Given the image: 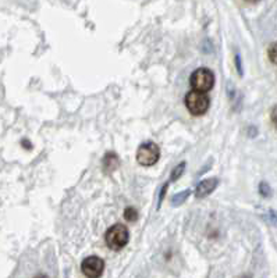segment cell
Here are the masks:
<instances>
[{
  "mask_svg": "<svg viewBox=\"0 0 277 278\" xmlns=\"http://www.w3.org/2000/svg\"><path fill=\"white\" fill-rule=\"evenodd\" d=\"M185 106L192 116H203L211 106V100L208 98L206 92L191 90L185 96Z\"/></svg>",
  "mask_w": 277,
  "mask_h": 278,
  "instance_id": "obj_1",
  "label": "cell"
},
{
  "mask_svg": "<svg viewBox=\"0 0 277 278\" xmlns=\"http://www.w3.org/2000/svg\"><path fill=\"white\" fill-rule=\"evenodd\" d=\"M81 270H83L84 276H86V277H101L103 274V270H105V261L98 256H88L81 263Z\"/></svg>",
  "mask_w": 277,
  "mask_h": 278,
  "instance_id": "obj_5",
  "label": "cell"
},
{
  "mask_svg": "<svg viewBox=\"0 0 277 278\" xmlns=\"http://www.w3.org/2000/svg\"><path fill=\"white\" fill-rule=\"evenodd\" d=\"M159 157H160V149L156 144L145 142V144L139 145L138 150H137L138 164L144 166V167H150V166L156 164Z\"/></svg>",
  "mask_w": 277,
  "mask_h": 278,
  "instance_id": "obj_4",
  "label": "cell"
},
{
  "mask_svg": "<svg viewBox=\"0 0 277 278\" xmlns=\"http://www.w3.org/2000/svg\"><path fill=\"white\" fill-rule=\"evenodd\" d=\"M138 217V212H137V209H134V207H127V209L124 210V218H126L127 221H129V223L137 221Z\"/></svg>",
  "mask_w": 277,
  "mask_h": 278,
  "instance_id": "obj_10",
  "label": "cell"
},
{
  "mask_svg": "<svg viewBox=\"0 0 277 278\" xmlns=\"http://www.w3.org/2000/svg\"><path fill=\"white\" fill-rule=\"evenodd\" d=\"M235 64H237V70H238V74H240V75H242V65H241L240 56H238V54L235 56Z\"/></svg>",
  "mask_w": 277,
  "mask_h": 278,
  "instance_id": "obj_14",
  "label": "cell"
},
{
  "mask_svg": "<svg viewBox=\"0 0 277 278\" xmlns=\"http://www.w3.org/2000/svg\"><path fill=\"white\" fill-rule=\"evenodd\" d=\"M106 245L111 251H120L129 241V233L127 227L123 224H114L106 231L105 235Z\"/></svg>",
  "mask_w": 277,
  "mask_h": 278,
  "instance_id": "obj_2",
  "label": "cell"
},
{
  "mask_svg": "<svg viewBox=\"0 0 277 278\" xmlns=\"http://www.w3.org/2000/svg\"><path fill=\"white\" fill-rule=\"evenodd\" d=\"M247 1H251V3H255V1H258V0H247Z\"/></svg>",
  "mask_w": 277,
  "mask_h": 278,
  "instance_id": "obj_16",
  "label": "cell"
},
{
  "mask_svg": "<svg viewBox=\"0 0 277 278\" xmlns=\"http://www.w3.org/2000/svg\"><path fill=\"white\" fill-rule=\"evenodd\" d=\"M119 164H120V160H119V157H117L116 153H107L105 156V159H103V169L106 171H109V172L116 170L119 167Z\"/></svg>",
  "mask_w": 277,
  "mask_h": 278,
  "instance_id": "obj_7",
  "label": "cell"
},
{
  "mask_svg": "<svg viewBox=\"0 0 277 278\" xmlns=\"http://www.w3.org/2000/svg\"><path fill=\"white\" fill-rule=\"evenodd\" d=\"M191 195V189H185L183 192H180V193H176L173 199H171V206L173 207H178L181 206L184 202L188 200V197Z\"/></svg>",
  "mask_w": 277,
  "mask_h": 278,
  "instance_id": "obj_8",
  "label": "cell"
},
{
  "mask_svg": "<svg viewBox=\"0 0 277 278\" xmlns=\"http://www.w3.org/2000/svg\"><path fill=\"white\" fill-rule=\"evenodd\" d=\"M259 189H260V195L262 196H270L272 195V192H270V187H269L266 182H260V185H259Z\"/></svg>",
  "mask_w": 277,
  "mask_h": 278,
  "instance_id": "obj_13",
  "label": "cell"
},
{
  "mask_svg": "<svg viewBox=\"0 0 277 278\" xmlns=\"http://www.w3.org/2000/svg\"><path fill=\"white\" fill-rule=\"evenodd\" d=\"M268 56L270 59V62L277 65V42H273L272 45L269 46Z\"/></svg>",
  "mask_w": 277,
  "mask_h": 278,
  "instance_id": "obj_11",
  "label": "cell"
},
{
  "mask_svg": "<svg viewBox=\"0 0 277 278\" xmlns=\"http://www.w3.org/2000/svg\"><path fill=\"white\" fill-rule=\"evenodd\" d=\"M217 185H219V178L217 177H211V178L202 180L195 188V197L202 199V197L211 195L213 191L217 188Z\"/></svg>",
  "mask_w": 277,
  "mask_h": 278,
  "instance_id": "obj_6",
  "label": "cell"
},
{
  "mask_svg": "<svg viewBox=\"0 0 277 278\" xmlns=\"http://www.w3.org/2000/svg\"><path fill=\"white\" fill-rule=\"evenodd\" d=\"M185 167H187V164L185 162H181L180 164H177L176 167H174V170L171 171V175H170V181L171 182H176L177 180H180V177L184 174L185 171Z\"/></svg>",
  "mask_w": 277,
  "mask_h": 278,
  "instance_id": "obj_9",
  "label": "cell"
},
{
  "mask_svg": "<svg viewBox=\"0 0 277 278\" xmlns=\"http://www.w3.org/2000/svg\"><path fill=\"white\" fill-rule=\"evenodd\" d=\"M190 85L194 90L209 92L214 85V74L209 68H198L190 77Z\"/></svg>",
  "mask_w": 277,
  "mask_h": 278,
  "instance_id": "obj_3",
  "label": "cell"
},
{
  "mask_svg": "<svg viewBox=\"0 0 277 278\" xmlns=\"http://www.w3.org/2000/svg\"><path fill=\"white\" fill-rule=\"evenodd\" d=\"M167 188H169V184H165L162 188H160V192H159V197H157V209H160L162 206V203H163V199L166 196V192H167Z\"/></svg>",
  "mask_w": 277,
  "mask_h": 278,
  "instance_id": "obj_12",
  "label": "cell"
},
{
  "mask_svg": "<svg viewBox=\"0 0 277 278\" xmlns=\"http://www.w3.org/2000/svg\"><path fill=\"white\" fill-rule=\"evenodd\" d=\"M272 120H273V123H275L277 127V107L273 108V113H272Z\"/></svg>",
  "mask_w": 277,
  "mask_h": 278,
  "instance_id": "obj_15",
  "label": "cell"
}]
</instances>
